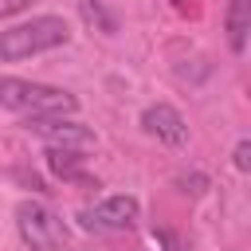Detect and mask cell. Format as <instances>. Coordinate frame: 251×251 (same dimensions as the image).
Wrapping results in <instances>:
<instances>
[{
  "mask_svg": "<svg viewBox=\"0 0 251 251\" xmlns=\"http://www.w3.org/2000/svg\"><path fill=\"white\" fill-rule=\"evenodd\" d=\"M0 106L4 110H20L27 118H67V114L78 110L71 90L47 86V82L12 78V75H0Z\"/></svg>",
  "mask_w": 251,
  "mask_h": 251,
  "instance_id": "1",
  "label": "cell"
},
{
  "mask_svg": "<svg viewBox=\"0 0 251 251\" xmlns=\"http://www.w3.org/2000/svg\"><path fill=\"white\" fill-rule=\"evenodd\" d=\"M67 39H71V27H67L63 16H35L27 24H16V27L0 31V63H16V59L55 51Z\"/></svg>",
  "mask_w": 251,
  "mask_h": 251,
  "instance_id": "2",
  "label": "cell"
},
{
  "mask_svg": "<svg viewBox=\"0 0 251 251\" xmlns=\"http://www.w3.org/2000/svg\"><path fill=\"white\" fill-rule=\"evenodd\" d=\"M16 231L31 251H59L67 243V224L43 200H20L16 204Z\"/></svg>",
  "mask_w": 251,
  "mask_h": 251,
  "instance_id": "3",
  "label": "cell"
},
{
  "mask_svg": "<svg viewBox=\"0 0 251 251\" xmlns=\"http://www.w3.org/2000/svg\"><path fill=\"white\" fill-rule=\"evenodd\" d=\"M137 212H141V208H137L133 196H110V200H102V204L78 212V220H82L86 231H102V235H110V231H126V227H133Z\"/></svg>",
  "mask_w": 251,
  "mask_h": 251,
  "instance_id": "4",
  "label": "cell"
},
{
  "mask_svg": "<svg viewBox=\"0 0 251 251\" xmlns=\"http://www.w3.org/2000/svg\"><path fill=\"white\" fill-rule=\"evenodd\" d=\"M27 129H35L47 141V149H75V153L94 149V133L67 118H27Z\"/></svg>",
  "mask_w": 251,
  "mask_h": 251,
  "instance_id": "5",
  "label": "cell"
},
{
  "mask_svg": "<svg viewBox=\"0 0 251 251\" xmlns=\"http://www.w3.org/2000/svg\"><path fill=\"white\" fill-rule=\"evenodd\" d=\"M141 126H145L149 137H157V141H165V145H184V137H188L184 118H180L173 106H165V102L149 106V110L141 114Z\"/></svg>",
  "mask_w": 251,
  "mask_h": 251,
  "instance_id": "6",
  "label": "cell"
},
{
  "mask_svg": "<svg viewBox=\"0 0 251 251\" xmlns=\"http://www.w3.org/2000/svg\"><path fill=\"white\" fill-rule=\"evenodd\" d=\"M224 31H227V47L235 55H243L247 51V35H251V0H227Z\"/></svg>",
  "mask_w": 251,
  "mask_h": 251,
  "instance_id": "7",
  "label": "cell"
},
{
  "mask_svg": "<svg viewBox=\"0 0 251 251\" xmlns=\"http://www.w3.org/2000/svg\"><path fill=\"white\" fill-rule=\"evenodd\" d=\"M47 169L63 180H82V153L75 149H47Z\"/></svg>",
  "mask_w": 251,
  "mask_h": 251,
  "instance_id": "8",
  "label": "cell"
},
{
  "mask_svg": "<svg viewBox=\"0 0 251 251\" xmlns=\"http://www.w3.org/2000/svg\"><path fill=\"white\" fill-rule=\"evenodd\" d=\"M78 16H82L86 27L102 31V35H114V31H118V20L110 16V8H106L102 0H78Z\"/></svg>",
  "mask_w": 251,
  "mask_h": 251,
  "instance_id": "9",
  "label": "cell"
},
{
  "mask_svg": "<svg viewBox=\"0 0 251 251\" xmlns=\"http://www.w3.org/2000/svg\"><path fill=\"white\" fill-rule=\"evenodd\" d=\"M235 169H239V173H247V169H251V141H247V137L235 145Z\"/></svg>",
  "mask_w": 251,
  "mask_h": 251,
  "instance_id": "10",
  "label": "cell"
},
{
  "mask_svg": "<svg viewBox=\"0 0 251 251\" xmlns=\"http://www.w3.org/2000/svg\"><path fill=\"white\" fill-rule=\"evenodd\" d=\"M35 0H0V20L4 16H16V12H24V8H31Z\"/></svg>",
  "mask_w": 251,
  "mask_h": 251,
  "instance_id": "11",
  "label": "cell"
},
{
  "mask_svg": "<svg viewBox=\"0 0 251 251\" xmlns=\"http://www.w3.org/2000/svg\"><path fill=\"white\" fill-rule=\"evenodd\" d=\"M204 184H208V180H204L200 173H192V176H180V188H184V192H204Z\"/></svg>",
  "mask_w": 251,
  "mask_h": 251,
  "instance_id": "12",
  "label": "cell"
}]
</instances>
